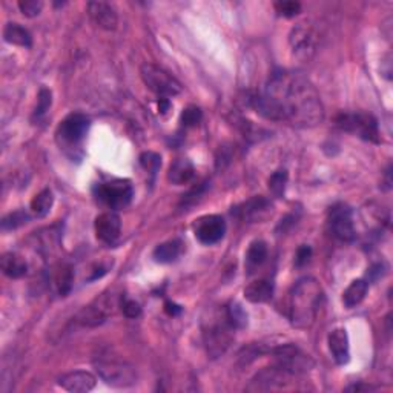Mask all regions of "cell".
Instances as JSON below:
<instances>
[{
	"label": "cell",
	"instance_id": "603a6c76",
	"mask_svg": "<svg viewBox=\"0 0 393 393\" xmlns=\"http://www.w3.org/2000/svg\"><path fill=\"white\" fill-rule=\"evenodd\" d=\"M0 266H2L3 273L10 278H22L23 275H26V272H28V265H26V261L12 252L2 255Z\"/></svg>",
	"mask_w": 393,
	"mask_h": 393
},
{
	"label": "cell",
	"instance_id": "8992f818",
	"mask_svg": "<svg viewBox=\"0 0 393 393\" xmlns=\"http://www.w3.org/2000/svg\"><path fill=\"white\" fill-rule=\"evenodd\" d=\"M94 195L98 201L109 209H123L133 201L134 189L129 180L115 179L96 185Z\"/></svg>",
	"mask_w": 393,
	"mask_h": 393
},
{
	"label": "cell",
	"instance_id": "484cf974",
	"mask_svg": "<svg viewBox=\"0 0 393 393\" xmlns=\"http://www.w3.org/2000/svg\"><path fill=\"white\" fill-rule=\"evenodd\" d=\"M183 252V243L180 240H169L155 247L154 258L159 263H172Z\"/></svg>",
	"mask_w": 393,
	"mask_h": 393
},
{
	"label": "cell",
	"instance_id": "2e32d148",
	"mask_svg": "<svg viewBox=\"0 0 393 393\" xmlns=\"http://www.w3.org/2000/svg\"><path fill=\"white\" fill-rule=\"evenodd\" d=\"M88 14L93 23L104 31H114L119 25V16L115 8L106 2H89Z\"/></svg>",
	"mask_w": 393,
	"mask_h": 393
},
{
	"label": "cell",
	"instance_id": "cb8c5ba5",
	"mask_svg": "<svg viewBox=\"0 0 393 393\" xmlns=\"http://www.w3.org/2000/svg\"><path fill=\"white\" fill-rule=\"evenodd\" d=\"M369 291V283L363 278L352 281V283L347 286V289L343 293V303L347 309H352V307H357L361 301L366 298Z\"/></svg>",
	"mask_w": 393,
	"mask_h": 393
},
{
	"label": "cell",
	"instance_id": "7c38bea8",
	"mask_svg": "<svg viewBox=\"0 0 393 393\" xmlns=\"http://www.w3.org/2000/svg\"><path fill=\"white\" fill-rule=\"evenodd\" d=\"M289 43L293 56L301 62H307L313 56V52H315V31L307 22L298 23L291 31Z\"/></svg>",
	"mask_w": 393,
	"mask_h": 393
},
{
	"label": "cell",
	"instance_id": "9a60e30c",
	"mask_svg": "<svg viewBox=\"0 0 393 393\" xmlns=\"http://www.w3.org/2000/svg\"><path fill=\"white\" fill-rule=\"evenodd\" d=\"M97 238L106 245H113L120 237L122 221L115 212H103L96 218Z\"/></svg>",
	"mask_w": 393,
	"mask_h": 393
},
{
	"label": "cell",
	"instance_id": "52a82bcc",
	"mask_svg": "<svg viewBox=\"0 0 393 393\" xmlns=\"http://www.w3.org/2000/svg\"><path fill=\"white\" fill-rule=\"evenodd\" d=\"M337 126L347 133L357 134L363 140L379 143L378 122L375 117L369 113H341L337 117Z\"/></svg>",
	"mask_w": 393,
	"mask_h": 393
},
{
	"label": "cell",
	"instance_id": "ba28073f",
	"mask_svg": "<svg viewBox=\"0 0 393 393\" xmlns=\"http://www.w3.org/2000/svg\"><path fill=\"white\" fill-rule=\"evenodd\" d=\"M275 358L278 368L291 372L292 375H301L313 368V361L309 355L295 344H278L267 350Z\"/></svg>",
	"mask_w": 393,
	"mask_h": 393
},
{
	"label": "cell",
	"instance_id": "7402d4cb",
	"mask_svg": "<svg viewBox=\"0 0 393 393\" xmlns=\"http://www.w3.org/2000/svg\"><path fill=\"white\" fill-rule=\"evenodd\" d=\"M273 295V284L272 281L261 278L257 281H252L251 284L246 286L245 297L251 303H266L269 301Z\"/></svg>",
	"mask_w": 393,
	"mask_h": 393
},
{
	"label": "cell",
	"instance_id": "7a4b0ae2",
	"mask_svg": "<svg viewBox=\"0 0 393 393\" xmlns=\"http://www.w3.org/2000/svg\"><path fill=\"white\" fill-rule=\"evenodd\" d=\"M324 303L323 287L318 280L304 277L298 280L289 293L287 317L297 329H309L315 323L321 306Z\"/></svg>",
	"mask_w": 393,
	"mask_h": 393
},
{
	"label": "cell",
	"instance_id": "f35d334b",
	"mask_svg": "<svg viewBox=\"0 0 393 393\" xmlns=\"http://www.w3.org/2000/svg\"><path fill=\"white\" fill-rule=\"evenodd\" d=\"M165 311H166L171 317H177V315H180V313H181V307H180L179 304L171 303V301H168V303L165 304Z\"/></svg>",
	"mask_w": 393,
	"mask_h": 393
},
{
	"label": "cell",
	"instance_id": "277c9868",
	"mask_svg": "<svg viewBox=\"0 0 393 393\" xmlns=\"http://www.w3.org/2000/svg\"><path fill=\"white\" fill-rule=\"evenodd\" d=\"M142 78L149 91L159 98H169L181 93V85L166 69L157 67L154 63H145L142 67Z\"/></svg>",
	"mask_w": 393,
	"mask_h": 393
},
{
	"label": "cell",
	"instance_id": "ffe728a7",
	"mask_svg": "<svg viewBox=\"0 0 393 393\" xmlns=\"http://www.w3.org/2000/svg\"><path fill=\"white\" fill-rule=\"evenodd\" d=\"M51 283L54 286V291L60 295V297H67V295L73 289L74 283V271L71 265L60 263L52 269Z\"/></svg>",
	"mask_w": 393,
	"mask_h": 393
},
{
	"label": "cell",
	"instance_id": "ac0fdd59",
	"mask_svg": "<svg viewBox=\"0 0 393 393\" xmlns=\"http://www.w3.org/2000/svg\"><path fill=\"white\" fill-rule=\"evenodd\" d=\"M57 383L65 390L73 392V393H87L96 388V377L89 372L76 370L65 373L60 378L57 379Z\"/></svg>",
	"mask_w": 393,
	"mask_h": 393
},
{
	"label": "cell",
	"instance_id": "836d02e7",
	"mask_svg": "<svg viewBox=\"0 0 393 393\" xmlns=\"http://www.w3.org/2000/svg\"><path fill=\"white\" fill-rule=\"evenodd\" d=\"M201 117H203V114L199 108L188 106L186 109H183V113H181V124L185 128L195 126V124L200 123Z\"/></svg>",
	"mask_w": 393,
	"mask_h": 393
},
{
	"label": "cell",
	"instance_id": "4fadbf2b",
	"mask_svg": "<svg viewBox=\"0 0 393 393\" xmlns=\"http://www.w3.org/2000/svg\"><path fill=\"white\" fill-rule=\"evenodd\" d=\"M89 119L83 114H69L57 129L58 140H62L63 145L67 146H77L83 142L85 135H87L89 129Z\"/></svg>",
	"mask_w": 393,
	"mask_h": 393
},
{
	"label": "cell",
	"instance_id": "1f68e13d",
	"mask_svg": "<svg viewBox=\"0 0 393 393\" xmlns=\"http://www.w3.org/2000/svg\"><path fill=\"white\" fill-rule=\"evenodd\" d=\"M275 11L278 12L280 16L283 17H295L297 14H300L301 11V3L293 2V0H281V2H275Z\"/></svg>",
	"mask_w": 393,
	"mask_h": 393
},
{
	"label": "cell",
	"instance_id": "f546056e",
	"mask_svg": "<svg viewBox=\"0 0 393 393\" xmlns=\"http://www.w3.org/2000/svg\"><path fill=\"white\" fill-rule=\"evenodd\" d=\"M287 179H289V175L284 171H277L271 175L269 179V189L271 192L277 196V199H281V196L284 195L286 191V185H287Z\"/></svg>",
	"mask_w": 393,
	"mask_h": 393
},
{
	"label": "cell",
	"instance_id": "5b68a950",
	"mask_svg": "<svg viewBox=\"0 0 393 393\" xmlns=\"http://www.w3.org/2000/svg\"><path fill=\"white\" fill-rule=\"evenodd\" d=\"M94 366L98 377L113 388H129L137 383V373L133 366L120 359L98 358Z\"/></svg>",
	"mask_w": 393,
	"mask_h": 393
},
{
	"label": "cell",
	"instance_id": "3957f363",
	"mask_svg": "<svg viewBox=\"0 0 393 393\" xmlns=\"http://www.w3.org/2000/svg\"><path fill=\"white\" fill-rule=\"evenodd\" d=\"M234 326L229 323L225 311L221 315L206 319L203 324V343H205L207 355L211 358L225 355L234 341Z\"/></svg>",
	"mask_w": 393,
	"mask_h": 393
},
{
	"label": "cell",
	"instance_id": "6da1fadb",
	"mask_svg": "<svg viewBox=\"0 0 393 393\" xmlns=\"http://www.w3.org/2000/svg\"><path fill=\"white\" fill-rule=\"evenodd\" d=\"M260 115L295 128H315L324 120L319 93L309 78L293 71H275L261 93L249 98Z\"/></svg>",
	"mask_w": 393,
	"mask_h": 393
},
{
	"label": "cell",
	"instance_id": "9c48e42d",
	"mask_svg": "<svg viewBox=\"0 0 393 393\" xmlns=\"http://www.w3.org/2000/svg\"><path fill=\"white\" fill-rule=\"evenodd\" d=\"M117 300L114 295H102L100 298L94 300L89 306L83 307V309L78 312L77 321L85 327H97L103 324L111 315H113L115 307H117Z\"/></svg>",
	"mask_w": 393,
	"mask_h": 393
},
{
	"label": "cell",
	"instance_id": "e575fe53",
	"mask_svg": "<svg viewBox=\"0 0 393 393\" xmlns=\"http://www.w3.org/2000/svg\"><path fill=\"white\" fill-rule=\"evenodd\" d=\"M51 97L52 96H51L49 89H47V88L41 89V93H38V98H37V108H36V113H34L36 117H42L48 113L49 108H51V102H52Z\"/></svg>",
	"mask_w": 393,
	"mask_h": 393
},
{
	"label": "cell",
	"instance_id": "d6986e66",
	"mask_svg": "<svg viewBox=\"0 0 393 393\" xmlns=\"http://www.w3.org/2000/svg\"><path fill=\"white\" fill-rule=\"evenodd\" d=\"M327 343H329V350L337 364L344 366L349 363V335H347L346 329L332 330L329 333V338H327Z\"/></svg>",
	"mask_w": 393,
	"mask_h": 393
},
{
	"label": "cell",
	"instance_id": "30bf717a",
	"mask_svg": "<svg viewBox=\"0 0 393 393\" xmlns=\"http://www.w3.org/2000/svg\"><path fill=\"white\" fill-rule=\"evenodd\" d=\"M297 375H292L291 372L278 368L273 364L272 368L263 369L258 372L257 375L252 378L251 384L247 385L249 392H269V390H278V389H287V385L292 383V378Z\"/></svg>",
	"mask_w": 393,
	"mask_h": 393
},
{
	"label": "cell",
	"instance_id": "8d00e7d4",
	"mask_svg": "<svg viewBox=\"0 0 393 393\" xmlns=\"http://www.w3.org/2000/svg\"><path fill=\"white\" fill-rule=\"evenodd\" d=\"M120 307L128 318H139L142 315V307L134 300H122Z\"/></svg>",
	"mask_w": 393,
	"mask_h": 393
},
{
	"label": "cell",
	"instance_id": "d4e9b609",
	"mask_svg": "<svg viewBox=\"0 0 393 393\" xmlns=\"http://www.w3.org/2000/svg\"><path fill=\"white\" fill-rule=\"evenodd\" d=\"M5 41L12 45L22 48H31L32 47V37L28 30H25L23 26L19 23H8L3 30Z\"/></svg>",
	"mask_w": 393,
	"mask_h": 393
},
{
	"label": "cell",
	"instance_id": "83f0119b",
	"mask_svg": "<svg viewBox=\"0 0 393 393\" xmlns=\"http://www.w3.org/2000/svg\"><path fill=\"white\" fill-rule=\"evenodd\" d=\"M52 205H54V196L49 189H43L38 192L31 201V212L37 218H43L49 214Z\"/></svg>",
	"mask_w": 393,
	"mask_h": 393
},
{
	"label": "cell",
	"instance_id": "4316f807",
	"mask_svg": "<svg viewBox=\"0 0 393 393\" xmlns=\"http://www.w3.org/2000/svg\"><path fill=\"white\" fill-rule=\"evenodd\" d=\"M267 258V246L265 241L257 240L249 246L247 254H246V269L249 271V273L255 272V269L265 263Z\"/></svg>",
	"mask_w": 393,
	"mask_h": 393
},
{
	"label": "cell",
	"instance_id": "f1b7e54d",
	"mask_svg": "<svg viewBox=\"0 0 393 393\" xmlns=\"http://www.w3.org/2000/svg\"><path fill=\"white\" fill-rule=\"evenodd\" d=\"M226 317L229 319V323L234 326V329H243L247 324V313L245 312L243 307H241L238 303H231L226 306Z\"/></svg>",
	"mask_w": 393,
	"mask_h": 393
},
{
	"label": "cell",
	"instance_id": "d590c367",
	"mask_svg": "<svg viewBox=\"0 0 393 393\" xmlns=\"http://www.w3.org/2000/svg\"><path fill=\"white\" fill-rule=\"evenodd\" d=\"M19 8H21V11L26 17H36L41 14L43 3L41 0H21V2H19Z\"/></svg>",
	"mask_w": 393,
	"mask_h": 393
},
{
	"label": "cell",
	"instance_id": "74e56055",
	"mask_svg": "<svg viewBox=\"0 0 393 393\" xmlns=\"http://www.w3.org/2000/svg\"><path fill=\"white\" fill-rule=\"evenodd\" d=\"M311 257H312V249H311V246L303 245V246H301V247L298 249V251H297V255H295V265H297L298 267L306 266V265L311 261Z\"/></svg>",
	"mask_w": 393,
	"mask_h": 393
},
{
	"label": "cell",
	"instance_id": "5bb4252c",
	"mask_svg": "<svg viewBox=\"0 0 393 393\" xmlns=\"http://www.w3.org/2000/svg\"><path fill=\"white\" fill-rule=\"evenodd\" d=\"M194 232L196 240L203 245H215L225 237L226 221L220 215H205L195 221Z\"/></svg>",
	"mask_w": 393,
	"mask_h": 393
},
{
	"label": "cell",
	"instance_id": "8fae6325",
	"mask_svg": "<svg viewBox=\"0 0 393 393\" xmlns=\"http://www.w3.org/2000/svg\"><path fill=\"white\" fill-rule=\"evenodd\" d=\"M329 227L333 237L338 240L341 241L355 240L357 232H355V223H353L352 209L344 205V203H338V205L332 206L329 211Z\"/></svg>",
	"mask_w": 393,
	"mask_h": 393
},
{
	"label": "cell",
	"instance_id": "d6a6232c",
	"mask_svg": "<svg viewBox=\"0 0 393 393\" xmlns=\"http://www.w3.org/2000/svg\"><path fill=\"white\" fill-rule=\"evenodd\" d=\"M140 165L145 168L149 174L155 175L161 165V159H160V155L155 153H143L140 155Z\"/></svg>",
	"mask_w": 393,
	"mask_h": 393
},
{
	"label": "cell",
	"instance_id": "44dd1931",
	"mask_svg": "<svg viewBox=\"0 0 393 393\" xmlns=\"http://www.w3.org/2000/svg\"><path fill=\"white\" fill-rule=\"evenodd\" d=\"M194 177H195V168L191 160L177 159L172 165L169 166L168 180L171 181L172 185H177V186L188 185Z\"/></svg>",
	"mask_w": 393,
	"mask_h": 393
},
{
	"label": "cell",
	"instance_id": "e0dca14e",
	"mask_svg": "<svg viewBox=\"0 0 393 393\" xmlns=\"http://www.w3.org/2000/svg\"><path fill=\"white\" fill-rule=\"evenodd\" d=\"M237 214L241 220L249 223L263 221L272 214V203L265 196L257 195L237 207Z\"/></svg>",
	"mask_w": 393,
	"mask_h": 393
},
{
	"label": "cell",
	"instance_id": "ab89813d",
	"mask_svg": "<svg viewBox=\"0 0 393 393\" xmlns=\"http://www.w3.org/2000/svg\"><path fill=\"white\" fill-rule=\"evenodd\" d=\"M169 106H171V103H169V98H160V100H159V109L161 111L163 114L166 113V111L169 109Z\"/></svg>",
	"mask_w": 393,
	"mask_h": 393
},
{
	"label": "cell",
	"instance_id": "4dcf8cb0",
	"mask_svg": "<svg viewBox=\"0 0 393 393\" xmlns=\"http://www.w3.org/2000/svg\"><path fill=\"white\" fill-rule=\"evenodd\" d=\"M30 220V215L23 212V211H16L10 215H6V217L2 220V229L3 231H12V229H16L19 226L25 225V223H28Z\"/></svg>",
	"mask_w": 393,
	"mask_h": 393
}]
</instances>
